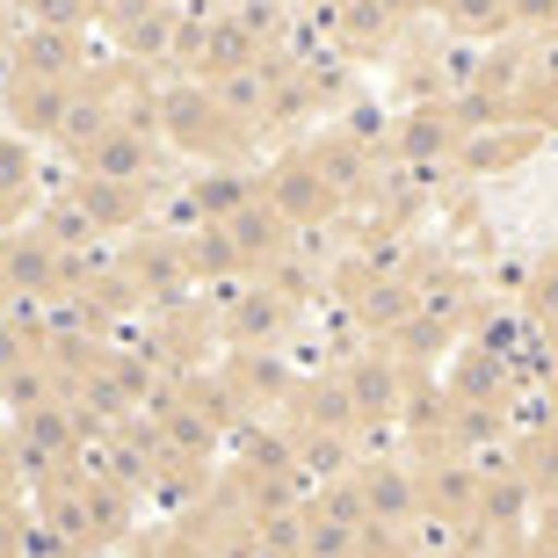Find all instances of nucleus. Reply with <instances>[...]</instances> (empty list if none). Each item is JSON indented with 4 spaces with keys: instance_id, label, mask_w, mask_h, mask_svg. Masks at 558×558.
<instances>
[{
    "instance_id": "nucleus-1",
    "label": "nucleus",
    "mask_w": 558,
    "mask_h": 558,
    "mask_svg": "<svg viewBox=\"0 0 558 558\" xmlns=\"http://www.w3.org/2000/svg\"><path fill=\"white\" fill-rule=\"evenodd\" d=\"M0 102H8V117H15L22 131H59L65 124V102H73V87H65V81H37V73H15Z\"/></svg>"
},
{
    "instance_id": "nucleus-2",
    "label": "nucleus",
    "mask_w": 558,
    "mask_h": 558,
    "mask_svg": "<svg viewBox=\"0 0 558 558\" xmlns=\"http://www.w3.org/2000/svg\"><path fill=\"white\" fill-rule=\"evenodd\" d=\"M414 515V486L385 464H363V522H407Z\"/></svg>"
},
{
    "instance_id": "nucleus-3",
    "label": "nucleus",
    "mask_w": 558,
    "mask_h": 558,
    "mask_svg": "<svg viewBox=\"0 0 558 558\" xmlns=\"http://www.w3.org/2000/svg\"><path fill=\"white\" fill-rule=\"evenodd\" d=\"M355 407H363V414H392V371H385V363L355 371Z\"/></svg>"
},
{
    "instance_id": "nucleus-4",
    "label": "nucleus",
    "mask_w": 558,
    "mask_h": 558,
    "mask_svg": "<svg viewBox=\"0 0 558 558\" xmlns=\"http://www.w3.org/2000/svg\"><path fill=\"white\" fill-rule=\"evenodd\" d=\"M508 8L500 0H457V22H500Z\"/></svg>"
},
{
    "instance_id": "nucleus-5",
    "label": "nucleus",
    "mask_w": 558,
    "mask_h": 558,
    "mask_svg": "<svg viewBox=\"0 0 558 558\" xmlns=\"http://www.w3.org/2000/svg\"><path fill=\"white\" fill-rule=\"evenodd\" d=\"M522 22H558V0H515Z\"/></svg>"
},
{
    "instance_id": "nucleus-6",
    "label": "nucleus",
    "mask_w": 558,
    "mask_h": 558,
    "mask_svg": "<svg viewBox=\"0 0 558 558\" xmlns=\"http://www.w3.org/2000/svg\"><path fill=\"white\" fill-rule=\"evenodd\" d=\"M15 65V29H8V15H0V73Z\"/></svg>"
}]
</instances>
